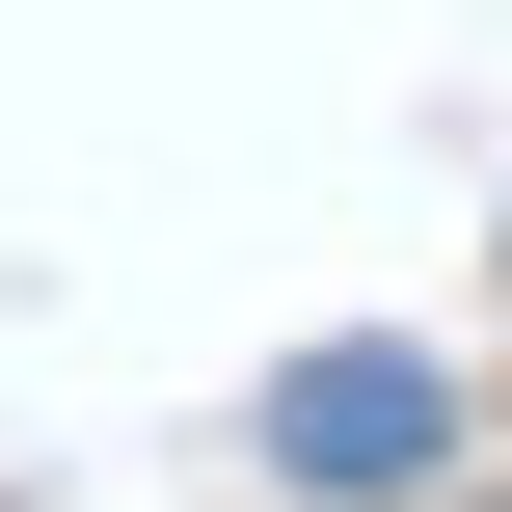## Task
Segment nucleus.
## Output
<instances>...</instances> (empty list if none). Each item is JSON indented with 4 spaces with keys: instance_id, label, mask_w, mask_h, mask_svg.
Masks as SVG:
<instances>
[{
    "instance_id": "obj_1",
    "label": "nucleus",
    "mask_w": 512,
    "mask_h": 512,
    "mask_svg": "<svg viewBox=\"0 0 512 512\" xmlns=\"http://www.w3.org/2000/svg\"><path fill=\"white\" fill-rule=\"evenodd\" d=\"M270 459H297V486H405V459H432V351H324V378L270 405Z\"/></svg>"
}]
</instances>
